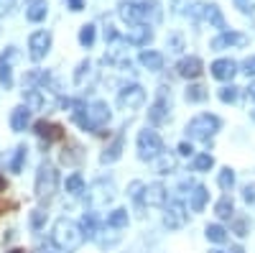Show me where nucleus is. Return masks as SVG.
Returning a JSON list of instances; mask_svg holds the SVG:
<instances>
[{"instance_id": "obj_1", "label": "nucleus", "mask_w": 255, "mask_h": 253, "mask_svg": "<svg viewBox=\"0 0 255 253\" xmlns=\"http://www.w3.org/2000/svg\"><path fill=\"white\" fill-rule=\"evenodd\" d=\"M51 241L59 251L64 253H74L82 243H84V233H82V228L79 223L69 220V218H59L54 223V230H51Z\"/></svg>"}, {"instance_id": "obj_2", "label": "nucleus", "mask_w": 255, "mask_h": 253, "mask_svg": "<svg viewBox=\"0 0 255 253\" xmlns=\"http://www.w3.org/2000/svg\"><path fill=\"white\" fill-rule=\"evenodd\" d=\"M220 128H222V120L217 115L204 113V115H197V118L189 120L186 133H189V138H194V141H209Z\"/></svg>"}, {"instance_id": "obj_3", "label": "nucleus", "mask_w": 255, "mask_h": 253, "mask_svg": "<svg viewBox=\"0 0 255 253\" xmlns=\"http://www.w3.org/2000/svg\"><path fill=\"white\" fill-rule=\"evenodd\" d=\"M56 184H59V172L56 166L44 161L38 166V174H36V197L38 200H51L56 192Z\"/></svg>"}, {"instance_id": "obj_4", "label": "nucleus", "mask_w": 255, "mask_h": 253, "mask_svg": "<svg viewBox=\"0 0 255 253\" xmlns=\"http://www.w3.org/2000/svg\"><path fill=\"white\" fill-rule=\"evenodd\" d=\"M161 151H163V141H161V136L156 131L145 128V131L138 133V159L153 161V159L161 156Z\"/></svg>"}, {"instance_id": "obj_5", "label": "nucleus", "mask_w": 255, "mask_h": 253, "mask_svg": "<svg viewBox=\"0 0 255 253\" xmlns=\"http://www.w3.org/2000/svg\"><path fill=\"white\" fill-rule=\"evenodd\" d=\"M189 15L194 18V20H207V23H212L215 28L227 31L225 28V15H222V10H220L217 3H199V0H197V3H191Z\"/></svg>"}, {"instance_id": "obj_6", "label": "nucleus", "mask_w": 255, "mask_h": 253, "mask_svg": "<svg viewBox=\"0 0 255 253\" xmlns=\"http://www.w3.org/2000/svg\"><path fill=\"white\" fill-rule=\"evenodd\" d=\"M118 13L120 18L125 20V23H143V20L148 18V13H151V8H148V3H133V0H123V3L118 5Z\"/></svg>"}, {"instance_id": "obj_7", "label": "nucleus", "mask_w": 255, "mask_h": 253, "mask_svg": "<svg viewBox=\"0 0 255 253\" xmlns=\"http://www.w3.org/2000/svg\"><path fill=\"white\" fill-rule=\"evenodd\" d=\"M118 102H120L123 110H135V108H140V105L145 102V90L140 87V84H128V87L120 90Z\"/></svg>"}, {"instance_id": "obj_8", "label": "nucleus", "mask_w": 255, "mask_h": 253, "mask_svg": "<svg viewBox=\"0 0 255 253\" xmlns=\"http://www.w3.org/2000/svg\"><path fill=\"white\" fill-rule=\"evenodd\" d=\"M49 49H51V33L49 31L31 33V38H28V54H31L33 61H41V59L49 54Z\"/></svg>"}, {"instance_id": "obj_9", "label": "nucleus", "mask_w": 255, "mask_h": 253, "mask_svg": "<svg viewBox=\"0 0 255 253\" xmlns=\"http://www.w3.org/2000/svg\"><path fill=\"white\" fill-rule=\"evenodd\" d=\"M113 182H108V179H100V182H95L92 187H90V192H87V200H90V205L92 207H102V205H108L110 200H113Z\"/></svg>"}, {"instance_id": "obj_10", "label": "nucleus", "mask_w": 255, "mask_h": 253, "mask_svg": "<svg viewBox=\"0 0 255 253\" xmlns=\"http://www.w3.org/2000/svg\"><path fill=\"white\" fill-rule=\"evenodd\" d=\"M248 44V36L238 33V31H222L220 36L212 38V51H222V49H232V46H245Z\"/></svg>"}, {"instance_id": "obj_11", "label": "nucleus", "mask_w": 255, "mask_h": 253, "mask_svg": "<svg viewBox=\"0 0 255 253\" xmlns=\"http://www.w3.org/2000/svg\"><path fill=\"white\" fill-rule=\"evenodd\" d=\"M18 56L15 46H8L3 54H0V84H3L5 90L13 87V59Z\"/></svg>"}, {"instance_id": "obj_12", "label": "nucleus", "mask_w": 255, "mask_h": 253, "mask_svg": "<svg viewBox=\"0 0 255 253\" xmlns=\"http://www.w3.org/2000/svg\"><path fill=\"white\" fill-rule=\"evenodd\" d=\"M163 223H166L168 230H179V228H184V223H186V210H184V205H181L179 200H171V202H168Z\"/></svg>"}, {"instance_id": "obj_13", "label": "nucleus", "mask_w": 255, "mask_h": 253, "mask_svg": "<svg viewBox=\"0 0 255 253\" xmlns=\"http://www.w3.org/2000/svg\"><path fill=\"white\" fill-rule=\"evenodd\" d=\"M212 77L215 79H222V82H230L232 77H235L238 72V64L232 59H217V61H212Z\"/></svg>"}, {"instance_id": "obj_14", "label": "nucleus", "mask_w": 255, "mask_h": 253, "mask_svg": "<svg viewBox=\"0 0 255 253\" xmlns=\"http://www.w3.org/2000/svg\"><path fill=\"white\" fill-rule=\"evenodd\" d=\"M176 69H179V74H181L184 79H197V77L204 72V64H202L199 56H186V59L179 61Z\"/></svg>"}, {"instance_id": "obj_15", "label": "nucleus", "mask_w": 255, "mask_h": 253, "mask_svg": "<svg viewBox=\"0 0 255 253\" xmlns=\"http://www.w3.org/2000/svg\"><path fill=\"white\" fill-rule=\"evenodd\" d=\"M33 128H36V136H38V138H44L46 143H51V141H61V138H64V128H61V125H56V123L38 120Z\"/></svg>"}, {"instance_id": "obj_16", "label": "nucleus", "mask_w": 255, "mask_h": 253, "mask_svg": "<svg viewBox=\"0 0 255 253\" xmlns=\"http://www.w3.org/2000/svg\"><path fill=\"white\" fill-rule=\"evenodd\" d=\"M143 200L148 202V207H163L166 205V187L161 182L148 184L145 192H143Z\"/></svg>"}, {"instance_id": "obj_17", "label": "nucleus", "mask_w": 255, "mask_h": 253, "mask_svg": "<svg viewBox=\"0 0 255 253\" xmlns=\"http://www.w3.org/2000/svg\"><path fill=\"white\" fill-rule=\"evenodd\" d=\"M166 115H168V102H166V87H161V95H158V100L151 105V110H148V120H151L153 125H158V123H163L166 120Z\"/></svg>"}, {"instance_id": "obj_18", "label": "nucleus", "mask_w": 255, "mask_h": 253, "mask_svg": "<svg viewBox=\"0 0 255 253\" xmlns=\"http://www.w3.org/2000/svg\"><path fill=\"white\" fill-rule=\"evenodd\" d=\"M128 44H135V46H145L148 41L153 38V31H151V26H145V23H135L130 31H128Z\"/></svg>"}, {"instance_id": "obj_19", "label": "nucleus", "mask_w": 255, "mask_h": 253, "mask_svg": "<svg viewBox=\"0 0 255 253\" xmlns=\"http://www.w3.org/2000/svg\"><path fill=\"white\" fill-rule=\"evenodd\" d=\"M123 143H125V136H123V133H118V136L113 138V143L102 151L100 161H102V164H115V161L123 156Z\"/></svg>"}, {"instance_id": "obj_20", "label": "nucleus", "mask_w": 255, "mask_h": 253, "mask_svg": "<svg viewBox=\"0 0 255 253\" xmlns=\"http://www.w3.org/2000/svg\"><path fill=\"white\" fill-rule=\"evenodd\" d=\"M28 123H31V110L26 108V105H20V108H15V110L10 113V128H13L15 133L26 131Z\"/></svg>"}, {"instance_id": "obj_21", "label": "nucleus", "mask_w": 255, "mask_h": 253, "mask_svg": "<svg viewBox=\"0 0 255 253\" xmlns=\"http://www.w3.org/2000/svg\"><path fill=\"white\" fill-rule=\"evenodd\" d=\"M46 13H49V3H46V0H36V3L26 5V18L31 20V23H41V20L46 18Z\"/></svg>"}, {"instance_id": "obj_22", "label": "nucleus", "mask_w": 255, "mask_h": 253, "mask_svg": "<svg viewBox=\"0 0 255 253\" xmlns=\"http://www.w3.org/2000/svg\"><path fill=\"white\" fill-rule=\"evenodd\" d=\"M189 195H191V197H189V207L194 210V213H202V210H204V205H207V197H209L207 187H202V184H194V189H191Z\"/></svg>"}, {"instance_id": "obj_23", "label": "nucleus", "mask_w": 255, "mask_h": 253, "mask_svg": "<svg viewBox=\"0 0 255 253\" xmlns=\"http://www.w3.org/2000/svg\"><path fill=\"white\" fill-rule=\"evenodd\" d=\"M140 64L151 72H158L163 69V56L158 51H140Z\"/></svg>"}, {"instance_id": "obj_24", "label": "nucleus", "mask_w": 255, "mask_h": 253, "mask_svg": "<svg viewBox=\"0 0 255 253\" xmlns=\"http://www.w3.org/2000/svg\"><path fill=\"white\" fill-rule=\"evenodd\" d=\"M82 146L79 143H69V149H64V154H61V161L67 164V166H74V164H79L82 161Z\"/></svg>"}, {"instance_id": "obj_25", "label": "nucleus", "mask_w": 255, "mask_h": 253, "mask_svg": "<svg viewBox=\"0 0 255 253\" xmlns=\"http://www.w3.org/2000/svg\"><path fill=\"white\" fill-rule=\"evenodd\" d=\"M125 225H128V210L118 207V210H113V213L108 215V228L120 230V228H125Z\"/></svg>"}, {"instance_id": "obj_26", "label": "nucleus", "mask_w": 255, "mask_h": 253, "mask_svg": "<svg viewBox=\"0 0 255 253\" xmlns=\"http://www.w3.org/2000/svg\"><path fill=\"white\" fill-rule=\"evenodd\" d=\"M79 228H82V233H84V238H87V241H92V238H97V218H95L92 213L82 218V223H79Z\"/></svg>"}, {"instance_id": "obj_27", "label": "nucleus", "mask_w": 255, "mask_h": 253, "mask_svg": "<svg viewBox=\"0 0 255 253\" xmlns=\"http://www.w3.org/2000/svg\"><path fill=\"white\" fill-rule=\"evenodd\" d=\"M207 241H212V243H225L227 241V230L222 228V225H207Z\"/></svg>"}, {"instance_id": "obj_28", "label": "nucleus", "mask_w": 255, "mask_h": 253, "mask_svg": "<svg viewBox=\"0 0 255 253\" xmlns=\"http://www.w3.org/2000/svg\"><path fill=\"white\" fill-rule=\"evenodd\" d=\"M26 146H18L15 149V154H13V159H10V172L13 174H20V169H23V161H26Z\"/></svg>"}, {"instance_id": "obj_29", "label": "nucleus", "mask_w": 255, "mask_h": 253, "mask_svg": "<svg viewBox=\"0 0 255 253\" xmlns=\"http://www.w3.org/2000/svg\"><path fill=\"white\" fill-rule=\"evenodd\" d=\"M95 33H97V31H95V23H87V26H82V31H79V44L90 49V46L95 44Z\"/></svg>"}, {"instance_id": "obj_30", "label": "nucleus", "mask_w": 255, "mask_h": 253, "mask_svg": "<svg viewBox=\"0 0 255 253\" xmlns=\"http://www.w3.org/2000/svg\"><path fill=\"white\" fill-rule=\"evenodd\" d=\"M217 182H220V187L225 189V192H230L232 184H235V172H232L230 166H225L222 172H220V177H217Z\"/></svg>"}, {"instance_id": "obj_31", "label": "nucleus", "mask_w": 255, "mask_h": 253, "mask_svg": "<svg viewBox=\"0 0 255 253\" xmlns=\"http://www.w3.org/2000/svg\"><path fill=\"white\" fill-rule=\"evenodd\" d=\"M64 187H67V192H72V195H82V192H84V179H82V174H72Z\"/></svg>"}, {"instance_id": "obj_32", "label": "nucleus", "mask_w": 255, "mask_h": 253, "mask_svg": "<svg viewBox=\"0 0 255 253\" xmlns=\"http://www.w3.org/2000/svg\"><path fill=\"white\" fill-rule=\"evenodd\" d=\"M186 100L189 102H204L207 100V90L202 87V84H191V87L186 90Z\"/></svg>"}, {"instance_id": "obj_33", "label": "nucleus", "mask_w": 255, "mask_h": 253, "mask_svg": "<svg viewBox=\"0 0 255 253\" xmlns=\"http://www.w3.org/2000/svg\"><path fill=\"white\" fill-rule=\"evenodd\" d=\"M212 166H215V159H212L209 154H199V156H194V169H197V172H209Z\"/></svg>"}, {"instance_id": "obj_34", "label": "nucleus", "mask_w": 255, "mask_h": 253, "mask_svg": "<svg viewBox=\"0 0 255 253\" xmlns=\"http://www.w3.org/2000/svg\"><path fill=\"white\" fill-rule=\"evenodd\" d=\"M215 213H217V218H222V220L230 218V215H232V200H230V197H222V200L215 205Z\"/></svg>"}, {"instance_id": "obj_35", "label": "nucleus", "mask_w": 255, "mask_h": 253, "mask_svg": "<svg viewBox=\"0 0 255 253\" xmlns=\"http://www.w3.org/2000/svg\"><path fill=\"white\" fill-rule=\"evenodd\" d=\"M174 166H176V159L171 154H161V161H158V172L161 174H168Z\"/></svg>"}, {"instance_id": "obj_36", "label": "nucleus", "mask_w": 255, "mask_h": 253, "mask_svg": "<svg viewBox=\"0 0 255 253\" xmlns=\"http://www.w3.org/2000/svg\"><path fill=\"white\" fill-rule=\"evenodd\" d=\"M90 69H92L90 61H82V64L77 67V72H74V82L77 84H84V77H90Z\"/></svg>"}, {"instance_id": "obj_37", "label": "nucleus", "mask_w": 255, "mask_h": 253, "mask_svg": "<svg viewBox=\"0 0 255 253\" xmlns=\"http://www.w3.org/2000/svg\"><path fill=\"white\" fill-rule=\"evenodd\" d=\"M143 192H145V184H143V182H133L130 187H128V195H130V197H133L135 202H140Z\"/></svg>"}, {"instance_id": "obj_38", "label": "nucleus", "mask_w": 255, "mask_h": 253, "mask_svg": "<svg viewBox=\"0 0 255 253\" xmlns=\"http://www.w3.org/2000/svg\"><path fill=\"white\" fill-rule=\"evenodd\" d=\"M220 100L222 102H235L238 100V87H232V84H230V87H222L220 90Z\"/></svg>"}, {"instance_id": "obj_39", "label": "nucleus", "mask_w": 255, "mask_h": 253, "mask_svg": "<svg viewBox=\"0 0 255 253\" xmlns=\"http://www.w3.org/2000/svg\"><path fill=\"white\" fill-rule=\"evenodd\" d=\"M44 220H46V213H44V210H33V213H31V225H33L36 230L44 225Z\"/></svg>"}, {"instance_id": "obj_40", "label": "nucleus", "mask_w": 255, "mask_h": 253, "mask_svg": "<svg viewBox=\"0 0 255 253\" xmlns=\"http://www.w3.org/2000/svg\"><path fill=\"white\" fill-rule=\"evenodd\" d=\"M235 5H238L243 13H253V10H255V0H235Z\"/></svg>"}, {"instance_id": "obj_41", "label": "nucleus", "mask_w": 255, "mask_h": 253, "mask_svg": "<svg viewBox=\"0 0 255 253\" xmlns=\"http://www.w3.org/2000/svg\"><path fill=\"white\" fill-rule=\"evenodd\" d=\"M243 72H245L248 77H255V56H250V59L243 61Z\"/></svg>"}, {"instance_id": "obj_42", "label": "nucleus", "mask_w": 255, "mask_h": 253, "mask_svg": "<svg viewBox=\"0 0 255 253\" xmlns=\"http://www.w3.org/2000/svg\"><path fill=\"white\" fill-rule=\"evenodd\" d=\"M194 149H191V143H179V156H191Z\"/></svg>"}, {"instance_id": "obj_43", "label": "nucleus", "mask_w": 255, "mask_h": 253, "mask_svg": "<svg viewBox=\"0 0 255 253\" xmlns=\"http://www.w3.org/2000/svg\"><path fill=\"white\" fill-rule=\"evenodd\" d=\"M243 197H245V202H255V187H245V192H243Z\"/></svg>"}, {"instance_id": "obj_44", "label": "nucleus", "mask_w": 255, "mask_h": 253, "mask_svg": "<svg viewBox=\"0 0 255 253\" xmlns=\"http://www.w3.org/2000/svg\"><path fill=\"white\" fill-rule=\"evenodd\" d=\"M13 3H15V0H0V15H5L13 8Z\"/></svg>"}, {"instance_id": "obj_45", "label": "nucleus", "mask_w": 255, "mask_h": 253, "mask_svg": "<svg viewBox=\"0 0 255 253\" xmlns=\"http://www.w3.org/2000/svg\"><path fill=\"white\" fill-rule=\"evenodd\" d=\"M235 233H238V236H245V233H248L245 220H235Z\"/></svg>"}, {"instance_id": "obj_46", "label": "nucleus", "mask_w": 255, "mask_h": 253, "mask_svg": "<svg viewBox=\"0 0 255 253\" xmlns=\"http://www.w3.org/2000/svg\"><path fill=\"white\" fill-rule=\"evenodd\" d=\"M115 38H118V31L113 26H108V28H105V41H115Z\"/></svg>"}, {"instance_id": "obj_47", "label": "nucleus", "mask_w": 255, "mask_h": 253, "mask_svg": "<svg viewBox=\"0 0 255 253\" xmlns=\"http://www.w3.org/2000/svg\"><path fill=\"white\" fill-rule=\"evenodd\" d=\"M69 8H72L74 13H79V10L84 8V3H82V0H69Z\"/></svg>"}, {"instance_id": "obj_48", "label": "nucleus", "mask_w": 255, "mask_h": 253, "mask_svg": "<svg viewBox=\"0 0 255 253\" xmlns=\"http://www.w3.org/2000/svg\"><path fill=\"white\" fill-rule=\"evenodd\" d=\"M171 46H174V51H179V49H181V38H179V36H174V38H171Z\"/></svg>"}, {"instance_id": "obj_49", "label": "nucleus", "mask_w": 255, "mask_h": 253, "mask_svg": "<svg viewBox=\"0 0 255 253\" xmlns=\"http://www.w3.org/2000/svg\"><path fill=\"white\" fill-rule=\"evenodd\" d=\"M212 253H225V251H212ZM230 253H243V248H232Z\"/></svg>"}, {"instance_id": "obj_50", "label": "nucleus", "mask_w": 255, "mask_h": 253, "mask_svg": "<svg viewBox=\"0 0 255 253\" xmlns=\"http://www.w3.org/2000/svg\"><path fill=\"white\" fill-rule=\"evenodd\" d=\"M248 92H250V97L255 100V82H253V84H250V87H248Z\"/></svg>"}, {"instance_id": "obj_51", "label": "nucleus", "mask_w": 255, "mask_h": 253, "mask_svg": "<svg viewBox=\"0 0 255 253\" xmlns=\"http://www.w3.org/2000/svg\"><path fill=\"white\" fill-rule=\"evenodd\" d=\"M3 189H5V179H3V177H0V192H3Z\"/></svg>"}, {"instance_id": "obj_52", "label": "nucleus", "mask_w": 255, "mask_h": 253, "mask_svg": "<svg viewBox=\"0 0 255 253\" xmlns=\"http://www.w3.org/2000/svg\"><path fill=\"white\" fill-rule=\"evenodd\" d=\"M8 253H26V251H20V248H13V251H8Z\"/></svg>"}, {"instance_id": "obj_53", "label": "nucleus", "mask_w": 255, "mask_h": 253, "mask_svg": "<svg viewBox=\"0 0 255 253\" xmlns=\"http://www.w3.org/2000/svg\"><path fill=\"white\" fill-rule=\"evenodd\" d=\"M28 3H36V0H26V5H28Z\"/></svg>"}, {"instance_id": "obj_54", "label": "nucleus", "mask_w": 255, "mask_h": 253, "mask_svg": "<svg viewBox=\"0 0 255 253\" xmlns=\"http://www.w3.org/2000/svg\"><path fill=\"white\" fill-rule=\"evenodd\" d=\"M250 115H253V120H255V110H253V113H250Z\"/></svg>"}, {"instance_id": "obj_55", "label": "nucleus", "mask_w": 255, "mask_h": 253, "mask_svg": "<svg viewBox=\"0 0 255 253\" xmlns=\"http://www.w3.org/2000/svg\"><path fill=\"white\" fill-rule=\"evenodd\" d=\"M46 253H49V251H46Z\"/></svg>"}]
</instances>
